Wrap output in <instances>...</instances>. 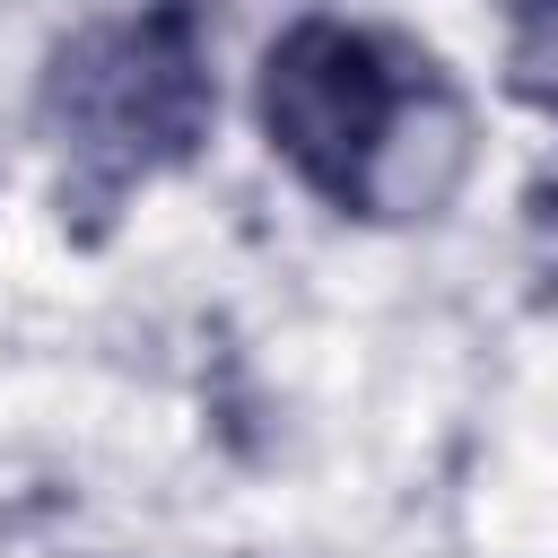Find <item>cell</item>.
Masks as SVG:
<instances>
[{
    "label": "cell",
    "instance_id": "1",
    "mask_svg": "<svg viewBox=\"0 0 558 558\" xmlns=\"http://www.w3.org/2000/svg\"><path fill=\"white\" fill-rule=\"evenodd\" d=\"M262 131L314 192L375 218L427 209L445 192L418 157H436L445 174L462 166V113L427 78V61L340 17H305L262 52Z\"/></svg>",
    "mask_w": 558,
    "mask_h": 558
},
{
    "label": "cell",
    "instance_id": "2",
    "mask_svg": "<svg viewBox=\"0 0 558 558\" xmlns=\"http://www.w3.org/2000/svg\"><path fill=\"white\" fill-rule=\"evenodd\" d=\"M44 113H52V140H61L70 174H87L105 192L157 174L209 122V78H201L192 26L183 17H113V26H87L78 44H61L52 87H44Z\"/></svg>",
    "mask_w": 558,
    "mask_h": 558
}]
</instances>
